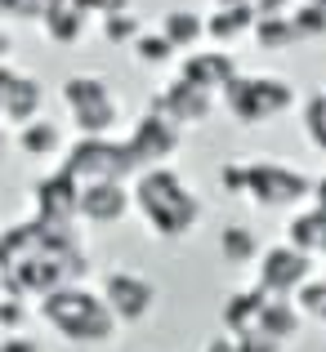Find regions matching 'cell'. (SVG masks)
I'll return each mask as SVG.
<instances>
[{
	"mask_svg": "<svg viewBox=\"0 0 326 352\" xmlns=\"http://www.w3.org/2000/svg\"><path fill=\"white\" fill-rule=\"evenodd\" d=\"M85 276V250L72 228L54 223H14L0 236V285L9 294H54L63 285H81Z\"/></svg>",
	"mask_w": 326,
	"mask_h": 352,
	"instance_id": "1",
	"label": "cell"
},
{
	"mask_svg": "<svg viewBox=\"0 0 326 352\" xmlns=\"http://www.w3.org/2000/svg\"><path fill=\"white\" fill-rule=\"evenodd\" d=\"M130 192H134V210L147 219V228L156 236H183L201 219V197H192L183 174L170 170V165L143 170Z\"/></svg>",
	"mask_w": 326,
	"mask_h": 352,
	"instance_id": "2",
	"label": "cell"
},
{
	"mask_svg": "<svg viewBox=\"0 0 326 352\" xmlns=\"http://www.w3.org/2000/svg\"><path fill=\"white\" fill-rule=\"evenodd\" d=\"M41 317L59 330L68 344H108L116 317L103 303V294L85 290V285H63V290L41 299Z\"/></svg>",
	"mask_w": 326,
	"mask_h": 352,
	"instance_id": "3",
	"label": "cell"
},
{
	"mask_svg": "<svg viewBox=\"0 0 326 352\" xmlns=\"http://www.w3.org/2000/svg\"><path fill=\"white\" fill-rule=\"evenodd\" d=\"M63 170L81 188H90V183H125V174L139 170V161L130 152V143H116V138H81L68 152Z\"/></svg>",
	"mask_w": 326,
	"mask_h": 352,
	"instance_id": "4",
	"label": "cell"
},
{
	"mask_svg": "<svg viewBox=\"0 0 326 352\" xmlns=\"http://www.w3.org/2000/svg\"><path fill=\"white\" fill-rule=\"evenodd\" d=\"M223 103L237 116V125H259V120L295 107V89L282 76H237L223 89Z\"/></svg>",
	"mask_w": 326,
	"mask_h": 352,
	"instance_id": "5",
	"label": "cell"
},
{
	"mask_svg": "<svg viewBox=\"0 0 326 352\" xmlns=\"http://www.w3.org/2000/svg\"><path fill=\"white\" fill-rule=\"evenodd\" d=\"M63 103H68L81 138H108L112 125H116V98H112L103 76H68L63 80Z\"/></svg>",
	"mask_w": 326,
	"mask_h": 352,
	"instance_id": "6",
	"label": "cell"
},
{
	"mask_svg": "<svg viewBox=\"0 0 326 352\" xmlns=\"http://www.w3.org/2000/svg\"><path fill=\"white\" fill-rule=\"evenodd\" d=\"M313 188H318V183H309L300 170H291V165H282V161H264V156L250 161V192L246 197L264 210L300 206V201L313 197Z\"/></svg>",
	"mask_w": 326,
	"mask_h": 352,
	"instance_id": "7",
	"label": "cell"
},
{
	"mask_svg": "<svg viewBox=\"0 0 326 352\" xmlns=\"http://www.w3.org/2000/svg\"><path fill=\"white\" fill-rule=\"evenodd\" d=\"M313 276H318L313 272V258L295 245H268L259 254V290L268 299H295L300 285H309Z\"/></svg>",
	"mask_w": 326,
	"mask_h": 352,
	"instance_id": "8",
	"label": "cell"
},
{
	"mask_svg": "<svg viewBox=\"0 0 326 352\" xmlns=\"http://www.w3.org/2000/svg\"><path fill=\"white\" fill-rule=\"evenodd\" d=\"M103 303L112 308V317L116 321H143L147 312H152V303H156V290H152V281L147 276H139V272H130V267H116V272H108L103 276Z\"/></svg>",
	"mask_w": 326,
	"mask_h": 352,
	"instance_id": "9",
	"label": "cell"
},
{
	"mask_svg": "<svg viewBox=\"0 0 326 352\" xmlns=\"http://www.w3.org/2000/svg\"><path fill=\"white\" fill-rule=\"evenodd\" d=\"M36 219L41 223H54V228H72V219L81 214V183L72 179L68 170H54L36 183Z\"/></svg>",
	"mask_w": 326,
	"mask_h": 352,
	"instance_id": "10",
	"label": "cell"
},
{
	"mask_svg": "<svg viewBox=\"0 0 326 352\" xmlns=\"http://www.w3.org/2000/svg\"><path fill=\"white\" fill-rule=\"evenodd\" d=\"M125 143H130V152H134V161H139V174L156 170V165H165L174 152H179V125H170L165 116L147 112Z\"/></svg>",
	"mask_w": 326,
	"mask_h": 352,
	"instance_id": "11",
	"label": "cell"
},
{
	"mask_svg": "<svg viewBox=\"0 0 326 352\" xmlns=\"http://www.w3.org/2000/svg\"><path fill=\"white\" fill-rule=\"evenodd\" d=\"M130 206H134V192L125 183H90V188H81V219L94 228L121 223L130 214Z\"/></svg>",
	"mask_w": 326,
	"mask_h": 352,
	"instance_id": "12",
	"label": "cell"
},
{
	"mask_svg": "<svg viewBox=\"0 0 326 352\" xmlns=\"http://www.w3.org/2000/svg\"><path fill=\"white\" fill-rule=\"evenodd\" d=\"M147 112L165 116L170 125L183 129V125H197V120L210 116V94H201L197 85H188V80H170V85H165V94H156Z\"/></svg>",
	"mask_w": 326,
	"mask_h": 352,
	"instance_id": "13",
	"label": "cell"
},
{
	"mask_svg": "<svg viewBox=\"0 0 326 352\" xmlns=\"http://www.w3.org/2000/svg\"><path fill=\"white\" fill-rule=\"evenodd\" d=\"M237 63L228 58V54L210 50V54H188V58L179 63V80H188V85H197L201 94H215V89H228L232 80H237Z\"/></svg>",
	"mask_w": 326,
	"mask_h": 352,
	"instance_id": "14",
	"label": "cell"
},
{
	"mask_svg": "<svg viewBox=\"0 0 326 352\" xmlns=\"http://www.w3.org/2000/svg\"><path fill=\"white\" fill-rule=\"evenodd\" d=\"M264 308H268V294L259 290H232L228 299H223V330H228V335H255L259 330V321H264Z\"/></svg>",
	"mask_w": 326,
	"mask_h": 352,
	"instance_id": "15",
	"label": "cell"
},
{
	"mask_svg": "<svg viewBox=\"0 0 326 352\" xmlns=\"http://www.w3.org/2000/svg\"><path fill=\"white\" fill-rule=\"evenodd\" d=\"M286 245L304 250L309 258H322L326 254V210L313 206V210H300L286 228Z\"/></svg>",
	"mask_w": 326,
	"mask_h": 352,
	"instance_id": "16",
	"label": "cell"
},
{
	"mask_svg": "<svg viewBox=\"0 0 326 352\" xmlns=\"http://www.w3.org/2000/svg\"><path fill=\"white\" fill-rule=\"evenodd\" d=\"M255 23H259L255 5H241V9H215V14L206 18V36H210L215 45H232V41H241V36H255Z\"/></svg>",
	"mask_w": 326,
	"mask_h": 352,
	"instance_id": "17",
	"label": "cell"
},
{
	"mask_svg": "<svg viewBox=\"0 0 326 352\" xmlns=\"http://www.w3.org/2000/svg\"><path fill=\"white\" fill-rule=\"evenodd\" d=\"M156 32H161L174 50H197L201 36H206V18L192 14V9H170V14L161 18V27H156Z\"/></svg>",
	"mask_w": 326,
	"mask_h": 352,
	"instance_id": "18",
	"label": "cell"
},
{
	"mask_svg": "<svg viewBox=\"0 0 326 352\" xmlns=\"http://www.w3.org/2000/svg\"><path fill=\"white\" fill-rule=\"evenodd\" d=\"M219 254H223V263H232V267H246V263H259V236L250 232V228H241V223H228L219 232Z\"/></svg>",
	"mask_w": 326,
	"mask_h": 352,
	"instance_id": "19",
	"label": "cell"
},
{
	"mask_svg": "<svg viewBox=\"0 0 326 352\" xmlns=\"http://www.w3.org/2000/svg\"><path fill=\"white\" fill-rule=\"evenodd\" d=\"M300 326H304V312L295 308V299H268L264 321H259V330H264L268 339L286 344V339H295V330H300Z\"/></svg>",
	"mask_w": 326,
	"mask_h": 352,
	"instance_id": "20",
	"label": "cell"
},
{
	"mask_svg": "<svg viewBox=\"0 0 326 352\" xmlns=\"http://www.w3.org/2000/svg\"><path fill=\"white\" fill-rule=\"evenodd\" d=\"M41 103H45V94H41V85H36L32 76H23L14 85V94L5 98V120H14V125H32V120H41Z\"/></svg>",
	"mask_w": 326,
	"mask_h": 352,
	"instance_id": "21",
	"label": "cell"
},
{
	"mask_svg": "<svg viewBox=\"0 0 326 352\" xmlns=\"http://www.w3.org/2000/svg\"><path fill=\"white\" fill-rule=\"evenodd\" d=\"M81 32H85V14H81V9L59 5V9H50V14H45V36H50V41H59V45H77V41H81Z\"/></svg>",
	"mask_w": 326,
	"mask_h": 352,
	"instance_id": "22",
	"label": "cell"
},
{
	"mask_svg": "<svg viewBox=\"0 0 326 352\" xmlns=\"http://www.w3.org/2000/svg\"><path fill=\"white\" fill-rule=\"evenodd\" d=\"M295 41H300V32H295L291 18H259V23H255V45H259V50H268V54L291 50Z\"/></svg>",
	"mask_w": 326,
	"mask_h": 352,
	"instance_id": "23",
	"label": "cell"
},
{
	"mask_svg": "<svg viewBox=\"0 0 326 352\" xmlns=\"http://www.w3.org/2000/svg\"><path fill=\"white\" fill-rule=\"evenodd\" d=\"M18 147H23L27 156H54L59 152V125L54 120H32V125L18 129Z\"/></svg>",
	"mask_w": 326,
	"mask_h": 352,
	"instance_id": "24",
	"label": "cell"
},
{
	"mask_svg": "<svg viewBox=\"0 0 326 352\" xmlns=\"http://www.w3.org/2000/svg\"><path fill=\"white\" fill-rule=\"evenodd\" d=\"M300 120H304V138L326 156V94H309L300 103Z\"/></svg>",
	"mask_w": 326,
	"mask_h": 352,
	"instance_id": "25",
	"label": "cell"
},
{
	"mask_svg": "<svg viewBox=\"0 0 326 352\" xmlns=\"http://www.w3.org/2000/svg\"><path fill=\"white\" fill-rule=\"evenodd\" d=\"M130 50H134V58L143 63V67H165V63H170L174 54H179V50H174V45L165 41L161 32H143L134 45H130Z\"/></svg>",
	"mask_w": 326,
	"mask_h": 352,
	"instance_id": "26",
	"label": "cell"
},
{
	"mask_svg": "<svg viewBox=\"0 0 326 352\" xmlns=\"http://www.w3.org/2000/svg\"><path fill=\"white\" fill-rule=\"evenodd\" d=\"M139 36H143V27H139V18L130 14V9H121V14H108V18H103V41H108V45H134Z\"/></svg>",
	"mask_w": 326,
	"mask_h": 352,
	"instance_id": "27",
	"label": "cell"
},
{
	"mask_svg": "<svg viewBox=\"0 0 326 352\" xmlns=\"http://www.w3.org/2000/svg\"><path fill=\"white\" fill-rule=\"evenodd\" d=\"M291 23H295V32H300V41H322L326 36V9L300 0V9L291 14Z\"/></svg>",
	"mask_w": 326,
	"mask_h": 352,
	"instance_id": "28",
	"label": "cell"
},
{
	"mask_svg": "<svg viewBox=\"0 0 326 352\" xmlns=\"http://www.w3.org/2000/svg\"><path fill=\"white\" fill-rule=\"evenodd\" d=\"M295 308H300L304 317H313V321L326 317V276H313L309 285H300V294H295Z\"/></svg>",
	"mask_w": 326,
	"mask_h": 352,
	"instance_id": "29",
	"label": "cell"
},
{
	"mask_svg": "<svg viewBox=\"0 0 326 352\" xmlns=\"http://www.w3.org/2000/svg\"><path fill=\"white\" fill-rule=\"evenodd\" d=\"M27 303L18 299V294H5L0 299V335H23V326H27Z\"/></svg>",
	"mask_w": 326,
	"mask_h": 352,
	"instance_id": "30",
	"label": "cell"
},
{
	"mask_svg": "<svg viewBox=\"0 0 326 352\" xmlns=\"http://www.w3.org/2000/svg\"><path fill=\"white\" fill-rule=\"evenodd\" d=\"M219 183H223V192H237V197H246V192H250V161H246V165L228 161V165L219 170Z\"/></svg>",
	"mask_w": 326,
	"mask_h": 352,
	"instance_id": "31",
	"label": "cell"
},
{
	"mask_svg": "<svg viewBox=\"0 0 326 352\" xmlns=\"http://www.w3.org/2000/svg\"><path fill=\"white\" fill-rule=\"evenodd\" d=\"M295 9H300V0H255L259 18H291Z\"/></svg>",
	"mask_w": 326,
	"mask_h": 352,
	"instance_id": "32",
	"label": "cell"
},
{
	"mask_svg": "<svg viewBox=\"0 0 326 352\" xmlns=\"http://www.w3.org/2000/svg\"><path fill=\"white\" fill-rule=\"evenodd\" d=\"M237 352H282V344H277V339H268L264 330H255V335H241L237 339Z\"/></svg>",
	"mask_w": 326,
	"mask_h": 352,
	"instance_id": "33",
	"label": "cell"
},
{
	"mask_svg": "<svg viewBox=\"0 0 326 352\" xmlns=\"http://www.w3.org/2000/svg\"><path fill=\"white\" fill-rule=\"evenodd\" d=\"M0 352H41V344L27 339V335H5L0 339Z\"/></svg>",
	"mask_w": 326,
	"mask_h": 352,
	"instance_id": "34",
	"label": "cell"
},
{
	"mask_svg": "<svg viewBox=\"0 0 326 352\" xmlns=\"http://www.w3.org/2000/svg\"><path fill=\"white\" fill-rule=\"evenodd\" d=\"M18 80H23V76H18L14 67H5V63H0V107H5V98H9V94H14Z\"/></svg>",
	"mask_w": 326,
	"mask_h": 352,
	"instance_id": "35",
	"label": "cell"
},
{
	"mask_svg": "<svg viewBox=\"0 0 326 352\" xmlns=\"http://www.w3.org/2000/svg\"><path fill=\"white\" fill-rule=\"evenodd\" d=\"M201 352H237V339H232V335H219V339H210Z\"/></svg>",
	"mask_w": 326,
	"mask_h": 352,
	"instance_id": "36",
	"label": "cell"
},
{
	"mask_svg": "<svg viewBox=\"0 0 326 352\" xmlns=\"http://www.w3.org/2000/svg\"><path fill=\"white\" fill-rule=\"evenodd\" d=\"M241 5H255V0H215V9H241Z\"/></svg>",
	"mask_w": 326,
	"mask_h": 352,
	"instance_id": "37",
	"label": "cell"
},
{
	"mask_svg": "<svg viewBox=\"0 0 326 352\" xmlns=\"http://www.w3.org/2000/svg\"><path fill=\"white\" fill-rule=\"evenodd\" d=\"M18 5L23 0H0V14H18Z\"/></svg>",
	"mask_w": 326,
	"mask_h": 352,
	"instance_id": "38",
	"label": "cell"
},
{
	"mask_svg": "<svg viewBox=\"0 0 326 352\" xmlns=\"http://www.w3.org/2000/svg\"><path fill=\"white\" fill-rule=\"evenodd\" d=\"M5 54H9V36L0 32V63H5Z\"/></svg>",
	"mask_w": 326,
	"mask_h": 352,
	"instance_id": "39",
	"label": "cell"
},
{
	"mask_svg": "<svg viewBox=\"0 0 326 352\" xmlns=\"http://www.w3.org/2000/svg\"><path fill=\"white\" fill-rule=\"evenodd\" d=\"M0 120H5V112H0ZM5 143L9 138H5V125H0V156H5Z\"/></svg>",
	"mask_w": 326,
	"mask_h": 352,
	"instance_id": "40",
	"label": "cell"
},
{
	"mask_svg": "<svg viewBox=\"0 0 326 352\" xmlns=\"http://www.w3.org/2000/svg\"><path fill=\"white\" fill-rule=\"evenodd\" d=\"M309 5H318V9H326V0H309Z\"/></svg>",
	"mask_w": 326,
	"mask_h": 352,
	"instance_id": "41",
	"label": "cell"
},
{
	"mask_svg": "<svg viewBox=\"0 0 326 352\" xmlns=\"http://www.w3.org/2000/svg\"><path fill=\"white\" fill-rule=\"evenodd\" d=\"M322 326H326V317H322Z\"/></svg>",
	"mask_w": 326,
	"mask_h": 352,
	"instance_id": "42",
	"label": "cell"
},
{
	"mask_svg": "<svg viewBox=\"0 0 326 352\" xmlns=\"http://www.w3.org/2000/svg\"><path fill=\"white\" fill-rule=\"evenodd\" d=\"M322 94H326V89H322Z\"/></svg>",
	"mask_w": 326,
	"mask_h": 352,
	"instance_id": "43",
	"label": "cell"
},
{
	"mask_svg": "<svg viewBox=\"0 0 326 352\" xmlns=\"http://www.w3.org/2000/svg\"><path fill=\"white\" fill-rule=\"evenodd\" d=\"M0 339H5V335H0Z\"/></svg>",
	"mask_w": 326,
	"mask_h": 352,
	"instance_id": "44",
	"label": "cell"
}]
</instances>
